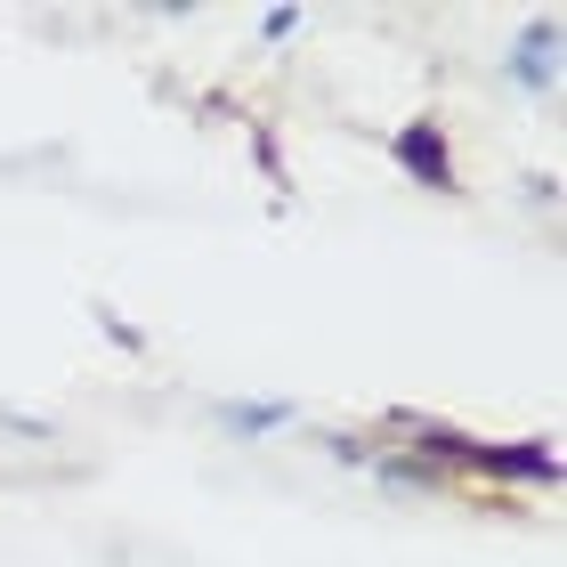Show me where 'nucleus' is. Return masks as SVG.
Listing matches in <instances>:
<instances>
[{
	"label": "nucleus",
	"mask_w": 567,
	"mask_h": 567,
	"mask_svg": "<svg viewBox=\"0 0 567 567\" xmlns=\"http://www.w3.org/2000/svg\"><path fill=\"white\" fill-rule=\"evenodd\" d=\"M398 154H405V163H414V171L430 178V187H446V178H454V163H446V154H437V138H430V131H414V138H405Z\"/></svg>",
	"instance_id": "f257e3e1"
},
{
	"label": "nucleus",
	"mask_w": 567,
	"mask_h": 567,
	"mask_svg": "<svg viewBox=\"0 0 567 567\" xmlns=\"http://www.w3.org/2000/svg\"><path fill=\"white\" fill-rule=\"evenodd\" d=\"M519 73H527L535 90H551V24H535V33H527V49H519Z\"/></svg>",
	"instance_id": "f03ea898"
},
{
	"label": "nucleus",
	"mask_w": 567,
	"mask_h": 567,
	"mask_svg": "<svg viewBox=\"0 0 567 567\" xmlns=\"http://www.w3.org/2000/svg\"><path fill=\"white\" fill-rule=\"evenodd\" d=\"M227 422L236 430H268V422H284V405H227Z\"/></svg>",
	"instance_id": "7ed1b4c3"
}]
</instances>
